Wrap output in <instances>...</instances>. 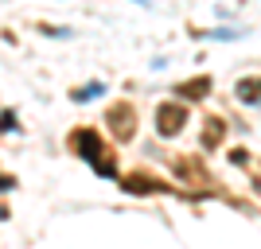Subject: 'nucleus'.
I'll list each match as a JSON object with an SVG mask.
<instances>
[{
	"mask_svg": "<svg viewBox=\"0 0 261 249\" xmlns=\"http://www.w3.org/2000/svg\"><path fill=\"white\" fill-rule=\"evenodd\" d=\"M101 94H106V86H101V82H90V86H82L74 94V101H86V98H101Z\"/></svg>",
	"mask_w": 261,
	"mask_h": 249,
	"instance_id": "nucleus-1",
	"label": "nucleus"
},
{
	"mask_svg": "<svg viewBox=\"0 0 261 249\" xmlns=\"http://www.w3.org/2000/svg\"><path fill=\"white\" fill-rule=\"evenodd\" d=\"M8 187H12V179H0V191H8Z\"/></svg>",
	"mask_w": 261,
	"mask_h": 249,
	"instance_id": "nucleus-2",
	"label": "nucleus"
}]
</instances>
